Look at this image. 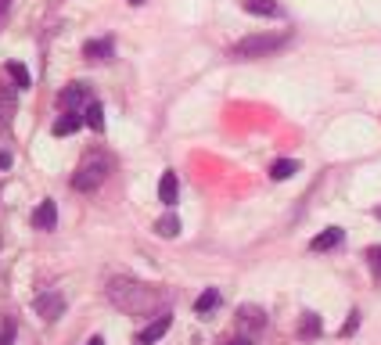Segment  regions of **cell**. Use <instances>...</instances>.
<instances>
[{
    "label": "cell",
    "mask_w": 381,
    "mask_h": 345,
    "mask_svg": "<svg viewBox=\"0 0 381 345\" xmlns=\"http://www.w3.org/2000/svg\"><path fill=\"white\" fill-rule=\"evenodd\" d=\"M324 328H321V316H316V313H302V323H299V335L302 338H316V335H321Z\"/></svg>",
    "instance_id": "d6986e66"
},
{
    "label": "cell",
    "mask_w": 381,
    "mask_h": 345,
    "mask_svg": "<svg viewBox=\"0 0 381 345\" xmlns=\"http://www.w3.org/2000/svg\"><path fill=\"white\" fill-rule=\"evenodd\" d=\"M83 122H87L90 129H104V108H101V101H87V112H83Z\"/></svg>",
    "instance_id": "e0dca14e"
},
{
    "label": "cell",
    "mask_w": 381,
    "mask_h": 345,
    "mask_svg": "<svg viewBox=\"0 0 381 345\" xmlns=\"http://www.w3.org/2000/svg\"><path fill=\"white\" fill-rule=\"evenodd\" d=\"M0 345H15V320L0 316Z\"/></svg>",
    "instance_id": "ffe728a7"
},
{
    "label": "cell",
    "mask_w": 381,
    "mask_h": 345,
    "mask_svg": "<svg viewBox=\"0 0 381 345\" xmlns=\"http://www.w3.org/2000/svg\"><path fill=\"white\" fill-rule=\"evenodd\" d=\"M295 172H299V162L295 159H277L270 166V180H291Z\"/></svg>",
    "instance_id": "2e32d148"
},
{
    "label": "cell",
    "mask_w": 381,
    "mask_h": 345,
    "mask_svg": "<svg viewBox=\"0 0 381 345\" xmlns=\"http://www.w3.org/2000/svg\"><path fill=\"white\" fill-rule=\"evenodd\" d=\"M342 227H327V230H321V234H316L313 237V241H309V248L313 252H327V248H338V245H342Z\"/></svg>",
    "instance_id": "8fae6325"
},
{
    "label": "cell",
    "mask_w": 381,
    "mask_h": 345,
    "mask_svg": "<svg viewBox=\"0 0 381 345\" xmlns=\"http://www.w3.org/2000/svg\"><path fill=\"white\" fill-rule=\"evenodd\" d=\"M155 234H159V237H177V234H180V220H177L173 212L162 216V220L155 223Z\"/></svg>",
    "instance_id": "ac0fdd59"
},
{
    "label": "cell",
    "mask_w": 381,
    "mask_h": 345,
    "mask_svg": "<svg viewBox=\"0 0 381 345\" xmlns=\"http://www.w3.org/2000/svg\"><path fill=\"white\" fill-rule=\"evenodd\" d=\"M227 345H252V338H245V335H241V338H234V342H227Z\"/></svg>",
    "instance_id": "cb8c5ba5"
},
{
    "label": "cell",
    "mask_w": 381,
    "mask_h": 345,
    "mask_svg": "<svg viewBox=\"0 0 381 345\" xmlns=\"http://www.w3.org/2000/svg\"><path fill=\"white\" fill-rule=\"evenodd\" d=\"M54 223H58V205H54L51 198L40 202L36 212H33V227H36V230H54Z\"/></svg>",
    "instance_id": "30bf717a"
},
{
    "label": "cell",
    "mask_w": 381,
    "mask_h": 345,
    "mask_svg": "<svg viewBox=\"0 0 381 345\" xmlns=\"http://www.w3.org/2000/svg\"><path fill=\"white\" fill-rule=\"evenodd\" d=\"M108 298H112L115 310L130 313V316H147V313L162 310V302H165L162 288L144 284V280H133V277H115V280H108Z\"/></svg>",
    "instance_id": "6da1fadb"
},
{
    "label": "cell",
    "mask_w": 381,
    "mask_h": 345,
    "mask_svg": "<svg viewBox=\"0 0 381 345\" xmlns=\"http://www.w3.org/2000/svg\"><path fill=\"white\" fill-rule=\"evenodd\" d=\"M378 220H381V205H378Z\"/></svg>",
    "instance_id": "83f0119b"
},
{
    "label": "cell",
    "mask_w": 381,
    "mask_h": 345,
    "mask_svg": "<svg viewBox=\"0 0 381 345\" xmlns=\"http://www.w3.org/2000/svg\"><path fill=\"white\" fill-rule=\"evenodd\" d=\"M177 194H180L177 172H173V169H165V172H162V180H159V202H162L165 209H173V205H177Z\"/></svg>",
    "instance_id": "9c48e42d"
},
{
    "label": "cell",
    "mask_w": 381,
    "mask_h": 345,
    "mask_svg": "<svg viewBox=\"0 0 381 345\" xmlns=\"http://www.w3.org/2000/svg\"><path fill=\"white\" fill-rule=\"evenodd\" d=\"M87 101H90V86H87V83H69L65 90L58 94V104L65 108V112H79Z\"/></svg>",
    "instance_id": "5b68a950"
},
{
    "label": "cell",
    "mask_w": 381,
    "mask_h": 345,
    "mask_svg": "<svg viewBox=\"0 0 381 345\" xmlns=\"http://www.w3.org/2000/svg\"><path fill=\"white\" fill-rule=\"evenodd\" d=\"M126 4H133V8H140V4H144V0H126Z\"/></svg>",
    "instance_id": "4316f807"
},
{
    "label": "cell",
    "mask_w": 381,
    "mask_h": 345,
    "mask_svg": "<svg viewBox=\"0 0 381 345\" xmlns=\"http://www.w3.org/2000/svg\"><path fill=\"white\" fill-rule=\"evenodd\" d=\"M367 266H371V273L381 280V245H371V248H367Z\"/></svg>",
    "instance_id": "44dd1931"
},
{
    "label": "cell",
    "mask_w": 381,
    "mask_h": 345,
    "mask_svg": "<svg viewBox=\"0 0 381 345\" xmlns=\"http://www.w3.org/2000/svg\"><path fill=\"white\" fill-rule=\"evenodd\" d=\"M216 306H220V288H205V291L195 298V313H198V316H209Z\"/></svg>",
    "instance_id": "5bb4252c"
},
{
    "label": "cell",
    "mask_w": 381,
    "mask_h": 345,
    "mask_svg": "<svg viewBox=\"0 0 381 345\" xmlns=\"http://www.w3.org/2000/svg\"><path fill=\"white\" fill-rule=\"evenodd\" d=\"M241 8L248 15H259V18H281V4H277V0H241Z\"/></svg>",
    "instance_id": "7c38bea8"
},
{
    "label": "cell",
    "mask_w": 381,
    "mask_h": 345,
    "mask_svg": "<svg viewBox=\"0 0 381 345\" xmlns=\"http://www.w3.org/2000/svg\"><path fill=\"white\" fill-rule=\"evenodd\" d=\"M356 328H359V310H352V313H349V320H346V328H342V335L349 338V335H356Z\"/></svg>",
    "instance_id": "7402d4cb"
},
{
    "label": "cell",
    "mask_w": 381,
    "mask_h": 345,
    "mask_svg": "<svg viewBox=\"0 0 381 345\" xmlns=\"http://www.w3.org/2000/svg\"><path fill=\"white\" fill-rule=\"evenodd\" d=\"M108 172H112L108 155H101V151H90V155L79 162V169H76V177H72V191L90 194V191H97L104 180H108Z\"/></svg>",
    "instance_id": "3957f363"
},
{
    "label": "cell",
    "mask_w": 381,
    "mask_h": 345,
    "mask_svg": "<svg viewBox=\"0 0 381 345\" xmlns=\"http://www.w3.org/2000/svg\"><path fill=\"white\" fill-rule=\"evenodd\" d=\"M36 316L40 320H47V323H54L61 313H65V295L61 291H44V295H36Z\"/></svg>",
    "instance_id": "277c9868"
},
{
    "label": "cell",
    "mask_w": 381,
    "mask_h": 345,
    "mask_svg": "<svg viewBox=\"0 0 381 345\" xmlns=\"http://www.w3.org/2000/svg\"><path fill=\"white\" fill-rule=\"evenodd\" d=\"M11 166V155H8V151H0V169H8Z\"/></svg>",
    "instance_id": "603a6c76"
},
{
    "label": "cell",
    "mask_w": 381,
    "mask_h": 345,
    "mask_svg": "<svg viewBox=\"0 0 381 345\" xmlns=\"http://www.w3.org/2000/svg\"><path fill=\"white\" fill-rule=\"evenodd\" d=\"M87 345H104V338H101V335H94V338H90Z\"/></svg>",
    "instance_id": "484cf974"
},
{
    "label": "cell",
    "mask_w": 381,
    "mask_h": 345,
    "mask_svg": "<svg viewBox=\"0 0 381 345\" xmlns=\"http://www.w3.org/2000/svg\"><path fill=\"white\" fill-rule=\"evenodd\" d=\"M11 8V0H0V18H4V11Z\"/></svg>",
    "instance_id": "d4e9b609"
},
{
    "label": "cell",
    "mask_w": 381,
    "mask_h": 345,
    "mask_svg": "<svg viewBox=\"0 0 381 345\" xmlns=\"http://www.w3.org/2000/svg\"><path fill=\"white\" fill-rule=\"evenodd\" d=\"M8 76L15 79V90H29L33 86V76H29V69L22 61H8Z\"/></svg>",
    "instance_id": "9a60e30c"
},
{
    "label": "cell",
    "mask_w": 381,
    "mask_h": 345,
    "mask_svg": "<svg viewBox=\"0 0 381 345\" xmlns=\"http://www.w3.org/2000/svg\"><path fill=\"white\" fill-rule=\"evenodd\" d=\"M169 328H173V313L165 310V313H159V316H155V320H152V323H147V328L137 335V345H155V342H159Z\"/></svg>",
    "instance_id": "52a82bcc"
},
{
    "label": "cell",
    "mask_w": 381,
    "mask_h": 345,
    "mask_svg": "<svg viewBox=\"0 0 381 345\" xmlns=\"http://www.w3.org/2000/svg\"><path fill=\"white\" fill-rule=\"evenodd\" d=\"M83 126V112H65L61 119H54V137H69V134H76V129Z\"/></svg>",
    "instance_id": "4fadbf2b"
},
{
    "label": "cell",
    "mask_w": 381,
    "mask_h": 345,
    "mask_svg": "<svg viewBox=\"0 0 381 345\" xmlns=\"http://www.w3.org/2000/svg\"><path fill=\"white\" fill-rule=\"evenodd\" d=\"M112 54H115V40L112 36H97V40L83 43V58H90V61H108Z\"/></svg>",
    "instance_id": "ba28073f"
},
{
    "label": "cell",
    "mask_w": 381,
    "mask_h": 345,
    "mask_svg": "<svg viewBox=\"0 0 381 345\" xmlns=\"http://www.w3.org/2000/svg\"><path fill=\"white\" fill-rule=\"evenodd\" d=\"M288 40H291L288 29H281V33H252V36L238 40L230 54L241 58V61H248V58H266V54H273V51H281Z\"/></svg>",
    "instance_id": "7a4b0ae2"
},
{
    "label": "cell",
    "mask_w": 381,
    "mask_h": 345,
    "mask_svg": "<svg viewBox=\"0 0 381 345\" xmlns=\"http://www.w3.org/2000/svg\"><path fill=\"white\" fill-rule=\"evenodd\" d=\"M238 328L245 331V338L259 335V331L266 328V313H263L259 306H241V310H238Z\"/></svg>",
    "instance_id": "8992f818"
}]
</instances>
